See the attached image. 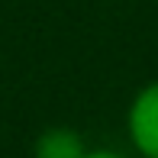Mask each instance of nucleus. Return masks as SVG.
<instances>
[{
    "label": "nucleus",
    "mask_w": 158,
    "mask_h": 158,
    "mask_svg": "<svg viewBox=\"0 0 158 158\" xmlns=\"http://www.w3.org/2000/svg\"><path fill=\"white\" fill-rule=\"evenodd\" d=\"M129 135L145 158H158V81L135 94L129 106Z\"/></svg>",
    "instance_id": "obj_1"
},
{
    "label": "nucleus",
    "mask_w": 158,
    "mask_h": 158,
    "mask_svg": "<svg viewBox=\"0 0 158 158\" xmlns=\"http://www.w3.org/2000/svg\"><path fill=\"white\" fill-rule=\"evenodd\" d=\"M84 155H87V148H84L81 135L68 126L45 129L35 139V158H84Z\"/></svg>",
    "instance_id": "obj_2"
},
{
    "label": "nucleus",
    "mask_w": 158,
    "mask_h": 158,
    "mask_svg": "<svg viewBox=\"0 0 158 158\" xmlns=\"http://www.w3.org/2000/svg\"><path fill=\"white\" fill-rule=\"evenodd\" d=\"M84 158H123V155H116V152H87Z\"/></svg>",
    "instance_id": "obj_3"
}]
</instances>
